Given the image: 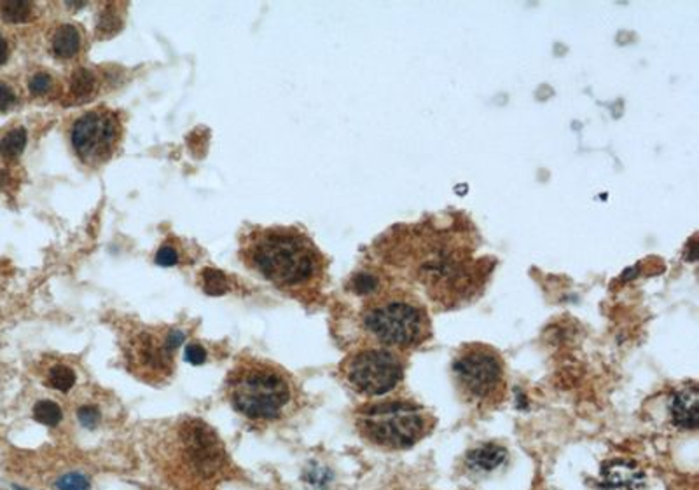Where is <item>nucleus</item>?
<instances>
[{
	"label": "nucleus",
	"instance_id": "nucleus-1",
	"mask_svg": "<svg viewBox=\"0 0 699 490\" xmlns=\"http://www.w3.org/2000/svg\"><path fill=\"white\" fill-rule=\"evenodd\" d=\"M364 307L362 326L376 346L393 351H413L427 344L434 335L425 304L413 293L392 288L371 293Z\"/></svg>",
	"mask_w": 699,
	"mask_h": 490
},
{
	"label": "nucleus",
	"instance_id": "nucleus-2",
	"mask_svg": "<svg viewBox=\"0 0 699 490\" xmlns=\"http://www.w3.org/2000/svg\"><path fill=\"white\" fill-rule=\"evenodd\" d=\"M252 266L281 288H299L315 283L324 273V258L310 237L292 229H268L252 237Z\"/></svg>",
	"mask_w": 699,
	"mask_h": 490
},
{
	"label": "nucleus",
	"instance_id": "nucleus-3",
	"mask_svg": "<svg viewBox=\"0 0 699 490\" xmlns=\"http://www.w3.org/2000/svg\"><path fill=\"white\" fill-rule=\"evenodd\" d=\"M360 436L386 450H406L427 438L435 428V417L413 399H381L362 405L357 412Z\"/></svg>",
	"mask_w": 699,
	"mask_h": 490
},
{
	"label": "nucleus",
	"instance_id": "nucleus-4",
	"mask_svg": "<svg viewBox=\"0 0 699 490\" xmlns=\"http://www.w3.org/2000/svg\"><path fill=\"white\" fill-rule=\"evenodd\" d=\"M451 377L462 401L477 412L498 409L507 398V367L502 354L483 342H469L454 354Z\"/></svg>",
	"mask_w": 699,
	"mask_h": 490
},
{
	"label": "nucleus",
	"instance_id": "nucleus-5",
	"mask_svg": "<svg viewBox=\"0 0 699 490\" xmlns=\"http://www.w3.org/2000/svg\"><path fill=\"white\" fill-rule=\"evenodd\" d=\"M229 394L235 409L249 419H275L291 403L292 386L276 368L250 365L231 375Z\"/></svg>",
	"mask_w": 699,
	"mask_h": 490
},
{
	"label": "nucleus",
	"instance_id": "nucleus-6",
	"mask_svg": "<svg viewBox=\"0 0 699 490\" xmlns=\"http://www.w3.org/2000/svg\"><path fill=\"white\" fill-rule=\"evenodd\" d=\"M345 380L367 398H381L399 389L406 379L404 354L383 346H366L343 361Z\"/></svg>",
	"mask_w": 699,
	"mask_h": 490
},
{
	"label": "nucleus",
	"instance_id": "nucleus-7",
	"mask_svg": "<svg viewBox=\"0 0 699 490\" xmlns=\"http://www.w3.org/2000/svg\"><path fill=\"white\" fill-rule=\"evenodd\" d=\"M119 120L112 112L93 110L79 117L72 126L75 154L88 164L108 159L119 138Z\"/></svg>",
	"mask_w": 699,
	"mask_h": 490
},
{
	"label": "nucleus",
	"instance_id": "nucleus-8",
	"mask_svg": "<svg viewBox=\"0 0 699 490\" xmlns=\"http://www.w3.org/2000/svg\"><path fill=\"white\" fill-rule=\"evenodd\" d=\"M191 462L203 477H213L224 462V448L216 433L200 421L187 422L182 431Z\"/></svg>",
	"mask_w": 699,
	"mask_h": 490
},
{
	"label": "nucleus",
	"instance_id": "nucleus-9",
	"mask_svg": "<svg viewBox=\"0 0 699 490\" xmlns=\"http://www.w3.org/2000/svg\"><path fill=\"white\" fill-rule=\"evenodd\" d=\"M645 474L634 462L610 461L600 471L598 490H644Z\"/></svg>",
	"mask_w": 699,
	"mask_h": 490
},
{
	"label": "nucleus",
	"instance_id": "nucleus-10",
	"mask_svg": "<svg viewBox=\"0 0 699 490\" xmlns=\"http://www.w3.org/2000/svg\"><path fill=\"white\" fill-rule=\"evenodd\" d=\"M670 416L675 426L696 429L699 424V387L694 380L675 391L670 401Z\"/></svg>",
	"mask_w": 699,
	"mask_h": 490
},
{
	"label": "nucleus",
	"instance_id": "nucleus-11",
	"mask_svg": "<svg viewBox=\"0 0 699 490\" xmlns=\"http://www.w3.org/2000/svg\"><path fill=\"white\" fill-rule=\"evenodd\" d=\"M509 461V452L503 445L488 442L471 448L465 454L464 465L472 474L493 473Z\"/></svg>",
	"mask_w": 699,
	"mask_h": 490
},
{
	"label": "nucleus",
	"instance_id": "nucleus-12",
	"mask_svg": "<svg viewBox=\"0 0 699 490\" xmlns=\"http://www.w3.org/2000/svg\"><path fill=\"white\" fill-rule=\"evenodd\" d=\"M133 353L137 356V363L150 370H164L170 365L172 351L167 348V342L163 341V344H160L154 341L152 335H140L135 341Z\"/></svg>",
	"mask_w": 699,
	"mask_h": 490
},
{
	"label": "nucleus",
	"instance_id": "nucleus-13",
	"mask_svg": "<svg viewBox=\"0 0 699 490\" xmlns=\"http://www.w3.org/2000/svg\"><path fill=\"white\" fill-rule=\"evenodd\" d=\"M81 49V33L72 25H63L56 30L52 37V52L58 58L69 59L72 58Z\"/></svg>",
	"mask_w": 699,
	"mask_h": 490
},
{
	"label": "nucleus",
	"instance_id": "nucleus-14",
	"mask_svg": "<svg viewBox=\"0 0 699 490\" xmlns=\"http://www.w3.org/2000/svg\"><path fill=\"white\" fill-rule=\"evenodd\" d=\"M70 93L77 101H88L96 93L95 75L86 69H77L70 79Z\"/></svg>",
	"mask_w": 699,
	"mask_h": 490
},
{
	"label": "nucleus",
	"instance_id": "nucleus-15",
	"mask_svg": "<svg viewBox=\"0 0 699 490\" xmlns=\"http://www.w3.org/2000/svg\"><path fill=\"white\" fill-rule=\"evenodd\" d=\"M25 147H26V131L23 127H18V130L9 131V133L2 138V142H0V154H2L6 159H16V157L21 156Z\"/></svg>",
	"mask_w": 699,
	"mask_h": 490
},
{
	"label": "nucleus",
	"instance_id": "nucleus-16",
	"mask_svg": "<svg viewBox=\"0 0 699 490\" xmlns=\"http://www.w3.org/2000/svg\"><path fill=\"white\" fill-rule=\"evenodd\" d=\"M33 419L40 422V424L55 428L62 422L63 412L58 403L51 401V399H43V401H37L35 406H33Z\"/></svg>",
	"mask_w": 699,
	"mask_h": 490
},
{
	"label": "nucleus",
	"instance_id": "nucleus-17",
	"mask_svg": "<svg viewBox=\"0 0 699 490\" xmlns=\"http://www.w3.org/2000/svg\"><path fill=\"white\" fill-rule=\"evenodd\" d=\"M0 14L9 23H23L32 18V4L23 2V0H9V2H2L0 6Z\"/></svg>",
	"mask_w": 699,
	"mask_h": 490
},
{
	"label": "nucleus",
	"instance_id": "nucleus-18",
	"mask_svg": "<svg viewBox=\"0 0 699 490\" xmlns=\"http://www.w3.org/2000/svg\"><path fill=\"white\" fill-rule=\"evenodd\" d=\"M201 281H203V290H205L206 295H212V297L224 295L229 288L224 273H220V270L217 269H212V267H206V269L203 270Z\"/></svg>",
	"mask_w": 699,
	"mask_h": 490
},
{
	"label": "nucleus",
	"instance_id": "nucleus-19",
	"mask_svg": "<svg viewBox=\"0 0 699 490\" xmlns=\"http://www.w3.org/2000/svg\"><path fill=\"white\" fill-rule=\"evenodd\" d=\"M75 384V374L70 367L65 365H56L50 372V386L62 393H69Z\"/></svg>",
	"mask_w": 699,
	"mask_h": 490
},
{
	"label": "nucleus",
	"instance_id": "nucleus-20",
	"mask_svg": "<svg viewBox=\"0 0 699 490\" xmlns=\"http://www.w3.org/2000/svg\"><path fill=\"white\" fill-rule=\"evenodd\" d=\"M121 18L119 14L116 13L114 7H108L101 13L100 20H99V33L101 37H112L114 33H118L121 30Z\"/></svg>",
	"mask_w": 699,
	"mask_h": 490
},
{
	"label": "nucleus",
	"instance_id": "nucleus-21",
	"mask_svg": "<svg viewBox=\"0 0 699 490\" xmlns=\"http://www.w3.org/2000/svg\"><path fill=\"white\" fill-rule=\"evenodd\" d=\"M56 487L58 490H91V484L84 474L69 473L56 482Z\"/></svg>",
	"mask_w": 699,
	"mask_h": 490
},
{
	"label": "nucleus",
	"instance_id": "nucleus-22",
	"mask_svg": "<svg viewBox=\"0 0 699 490\" xmlns=\"http://www.w3.org/2000/svg\"><path fill=\"white\" fill-rule=\"evenodd\" d=\"M77 419L82 426H84V428H88V429L96 428V424H99L100 419H101L100 409L95 405L81 406V409L77 410Z\"/></svg>",
	"mask_w": 699,
	"mask_h": 490
},
{
	"label": "nucleus",
	"instance_id": "nucleus-23",
	"mask_svg": "<svg viewBox=\"0 0 699 490\" xmlns=\"http://www.w3.org/2000/svg\"><path fill=\"white\" fill-rule=\"evenodd\" d=\"M51 86H52L51 75L44 74V72H39V74L32 75V79H30L28 82L30 91L37 94V96H39V94H46L51 89Z\"/></svg>",
	"mask_w": 699,
	"mask_h": 490
},
{
	"label": "nucleus",
	"instance_id": "nucleus-24",
	"mask_svg": "<svg viewBox=\"0 0 699 490\" xmlns=\"http://www.w3.org/2000/svg\"><path fill=\"white\" fill-rule=\"evenodd\" d=\"M177 262H179V253H177L175 248L163 246L156 253V263H157V266L170 267V266H175Z\"/></svg>",
	"mask_w": 699,
	"mask_h": 490
},
{
	"label": "nucleus",
	"instance_id": "nucleus-25",
	"mask_svg": "<svg viewBox=\"0 0 699 490\" xmlns=\"http://www.w3.org/2000/svg\"><path fill=\"white\" fill-rule=\"evenodd\" d=\"M186 361L191 365H203L206 361V351L200 344H191L186 348Z\"/></svg>",
	"mask_w": 699,
	"mask_h": 490
},
{
	"label": "nucleus",
	"instance_id": "nucleus-26",
	"mask_svg": "<svg viewBox=\"0 0 699 490\" xmlns=\"http://www.w3.org/2000/svg\"><path fill=\"white\" fill-rule=\"evenodd\" d=\"M14 101H16V96H14L13 89L4 82H0V112L7 110L11 105H14Z\"/></svg>",
	"mask_w": 699,
	"mask_h": 490
},
{
	"label": "nucleus",
	"instance_id": "nucleus-27",
	"mask_svg": "<svg viewBox=\"0 0 699 490\" xmlns=\"http://www.w3.org/2000/svg\"><path fill=\"white\" fill-rule=\"evenodd\" d=\"M164 342H167V348L170 349L172 353H174V351L184 342V334L182 331H177V330L168 331L167 337H164Z\"/></svg>",
	"mask_w": 699,
	"mask_h": 490
},
{
	"label": "nucleus",
	"instance_id": "nucleus-28",
	"mask_svg": "<svg viewBox=\"0 0 699 490\" xmlns=\"http://www.w3.org/2000/svg\"><path fill=\"white\" fill-rule=\"evenodd\" d=\"M6 59H7V44L6 40L2 39V35H0V65L6 63Z\"/></svg>",
	"mask_w": 699,
	"mask_h": 490
},
{
	"label": "nucleus",
	"instance_id": "nucleus-29",
	"mask_svg": "<svg viewBox=\"0 0 699 490\" xmlns=\"http://www.w3.org/2000/svg\"><path fill=\"white\" fill-rule=\"evenodd\" d=\"M14 490H28V489H23V487H18V485H14Z\"/></svg>",
	"mask_w": 699,
	"mask_h": 490
}]
</instances>
